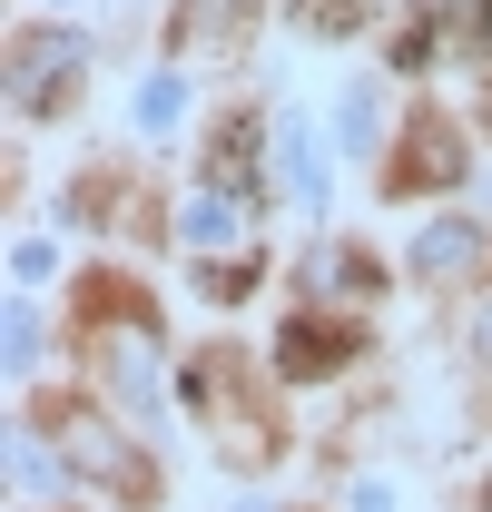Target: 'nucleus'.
Wrapping results in <instances>:
<instances>
[{
  "mask_svg": "<svg viewBox=\"0 0 492 512\" xmlns=\"http://www.w3.org/2000/svg\"><path fill=\"white\" fill-rule=\"evenodd\" d=\"M473 345H483V355H492V316H483V325H473Z\"/></svg>",
  "mask_w": 492,
  "mask_h": 512,
  "instance_id": "nucleus-18",
  "label": "nucleus"
},
{
  "mask_svg": "<svg viewBox=\"0 0 492 512\" xmlns=\"http://www.w3.org/2000/svg\"><path fill=\"white\" fill-rule=\"evenodd\" d=\"M286 188L306 197V207H325V158H315V128H286Z\"/></svg>",
  "mask_w": 492,
  "mask_h": 512,
  "instance_id": "nucleus-11",
  "label": "nucleus"
},
{
  "mask_svg": "<svg viewBox=\"0 0 492 512\" xmlns=\"http://www.w3.org/2000/svg\"><path fill=\"white\" fill-rule=\"evenodd\" d=\"M483 128H492V109H483Z\"/></svg>",
  "mask_w": 492,
  "mask_h": 512,
  "instance_id": "nucleus-20",
  "label": "nucleus"
},
{
  "mask_svg": "<svg viewBox=\"0 0 492 512\" xmlns=\"http://www.w3.org/2000/svg\"><path fill=\"white\" fill-rule=\"evenodd\" d=\"M374 138V89H355V99H345V148H365Z\"/></svg>",
  "mask_w": 492,
  "mask_h": 512,
  "instance_id": "nucleus-17",
  "label": "nucleus"
},
{
  "mask_svg": "<svg viewBox=\"0 0 492 512\" xmlns=\"http://www.w3.org/2000/svg\"><path fill=\"white\" fill-rule=\"evenodd\" d=\"M246 227H256V197L246 188H207L187 207V237H197V247H246Z\"/></svg>",
  "mask_w": 492,
  "mask_h": 512,
  "instance_id": "nucleus-9",
  "label": "nucleus"
},
{
  "mask_svg": "<svg viewBox=\"0 0 492 512\" xmlns=\"http://www.w3.org/2000/svg\"><path fill=\"white\" fill-rule=\"evenodd\" d=\"M483 512H492V483H483Z\"/></svg>",
  "mask_w": 492,
  "mask_h": 512,
  "instance_id": "nucleus-19",
  "label": "nucleus"
},
{
  "mask_svg": "<svg viewBox=\"0 0 492 512\" xmlns=\"http://www.w3.org/2000/svg\"><path fill=\"white\" fill-rule=\"evenodd\" d=\"M99 355H109V384H119L148 424H158V365H148V325H109V335H99Z\"/></svg>",
  "mask_w": 492,
  "mask_h": 512,
  "instance_id": "nucleus-7",
  "label": "nucleus"
},
{
  "mask_svg": "<svg viewBox=\"0 0 492 512\" xmlns=\"http://www.w3.org/2000/svg\"><path fill=\"white\" fill-rule=\"evenodd\" d=\"M345 355H355V325H286V335H276V365H286V375L296 384H315V375H335V365H345Z\"/></svg>",
  "mask_w": 492,
  "mask_h": 512,
  "instance_id": "nucleus-6",
  "label": "nucleus"
},
{
  "mask_svg": "<svg viewBox=\"0 0 492 512\" xmlns=\"http://www.w3.org/2000/svg\"><path fill=\"white\" fill-rule=\"evenodd\" d=\"M246 148H256V119H227V128H217V158H207V168H217V188L246 178Z\"/></svg>",
  "mask_w": 492,
  "mask_h": 512,
  "instance_id": "nucleus-13",
  "label": "nucleus"
},
{
  "mask_svg": "<svg viewBox=\"0 0 492 512\" xmlns=\"http://www.w3.org/2000/svg\"><path fill=\"white\" fill-rule=\"evenodd\" d=\"M178 109H187V89H178V79H148V89H138V128H168Z\"/></svg>",
  "mask_w": 492,
  "mask_h": 512,
  "instance_id": "nucleus-14",
  "label": "nucleus"
},
{
  "mask_svg": "<svg viewBox=\"0 0 492 512\" xmlns=\"http://www.w3.org/2000/svg\"><path fill=\"white\" fill-rule=\"evenodd\" d=\"M30 355H40V316H30V306H10V365H30Z\"/></svg>",
  "mask_w": 492,
  "mask_h": 512,
  "instance_id": "nucleus-16",
  "label": "nucleus"
},
{
  "mask_svg": "<svg viewBox=\"0 0 492 512\" xmlns=\"http://www.w3.org/2000/svg\"><path fill=\"white\" fill-rule=\"evenodd\" d=\"M443 178H463V138L453 119H414V158H394L384 188H443Z\"/></svg>",
  "mask_w": 492,
  "mask_h": 512,
  "instance_id": "nucleus-5",
  "label": "nucleus"
},
{
  "mask_svg": "<svg viewBox=\"0 0 492 512\" xmlns=\"http://www.w3.org/2000/svg\"><path fill=\"white\" fill-rule=\"evenodd\" d=\"M296 286H306V296H325V306H374V266H365L355 247H315Z\"/></svg>",
  "mask_w": 492,
  "mask_h": 512,
  "instance_id": "nucleus-8",
  "label": "nucleus"
},
{
  "mask_svg": "<svg viewBox=\"0 0 492 512\" xmlns=\"http://www.w3.org/2000/svg\"><path fill=\"white\" fill-rule=\"evenodd\" d=\"M256 30V0H178V50L207 60V50H237Z\"/></svg>",
  "mask_w": 492,
  "mask_h": 512,
  "instance_id": "nucleus-4",
  "label": "nucleus"
},
{
  "mask_svg": "<svg viewBox=\"0 0 492 512\" xmlns=\"http://www.w3.org/2000/svg\"><path fill=\"white\" fill-rule=\"evenodd\" d=\"M10 473H20V493H50V463H40V444H30V434L10 444Z\"/></svg>",
  "mask_w": 492,
  "mask_h": 512,
  "instance_id": "nucleus-15",
  "label": "nucleus"
},
{
  "mask_svg": "<svg viewBox=\"0 0 492 512\" xmlns=\"http://www.w3.org/2000/svg\"><path fill=\"white\" fill-rule=\"evenodd\" d=\"M483 256V237L463 227V217H443V227H424V247H414V276H433V286H453L463 266Z\"/></svg>",
  "mask_w": 492,
  "mask_h": 512,
  "instance_id": "nucleus-10",
  "label": "nucleus"
},
{
  "mask_svg": "<svg viewBox=\"0 0 492 512\" xmlns=\"http://www.w3.org/2000/svg\"><path fill=\"white\" fill-rule=\"evenodd\" d=\"M296 20H306L315 40H345V30L365 20V0H296Z\"/></svg>",
  "mask_w": 492,
  "mask_h": 512,
  "instance_id": "nucleus-12",
  "label": "nucleus"
},
{
  "mask_svg": "<svg viewBox=\"0 0 492 512\" xmlns=\"http://www.w3.org/2000/svg\"><path fill=\"white\" fill-rule=\"evenodd\" d=\"M443 40H453V50H483V40H492V0H424V20L394 40V60H404V69H424Z\"/></svg>",
  "mask_w": 492,
  "mask_h": 512,
  "instance_id": "nucleus-3",
  "label": "nucleus"
},
{
  "mask_svg": "<svg viewBox=\"0 0 492 512\" xmlns=\"http://www.w3.org/2000/svg\"><path fill=\"white\" fill-rule=\"evenodd\" d=\"M79 69H89V50L69 40V30H20L10 40V109H60V99H79Z\"/></svg>",
  "mask_w": 492,
  "mask_h": 512,
  "instance_id": "nucleus-1",
  "label": "nucleus"
},
{
  "mask_svg": "<svg viewBox=\"0 0 492 512\" xmlns=\"http://www.w3.org/2000/svg\"><path fill=\"white\" fill-rule=\"evenodd\" d=\"M50 434H60V453L79 463V473H89V483H99V493H119V503H148V493H158V483L138 473V453H128L119 434L99 424V414H79V404H60V414H50Z\"/></svg>",
  "mask_w": 492,
  "mask_h": 512,
  "instance_id": "nucleus-2",
  "label": "nucleus"
}]
</instances>
